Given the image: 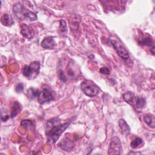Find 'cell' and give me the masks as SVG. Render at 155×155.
<instances>
[{
  "label": "cell",
  "instance_id": "cell-11",
  "mask_svg": "<svg viewBox=\"0 0 155 155\" xmlns=\"http://www.w3.org/2000/svg\"><path fill=\"white\" fill-rule=\"evenodd\" d=\"M56 45L55 41L52 36H48L44 38L41 42V47L45 49H53Z\"/></svg>",
  "mask_w": 155,
  "mask_h": 155
},
{
  "label": "cell",
  "instance_id": "cell-22",
  "mask_svg": "<svg viewBox=\"0 0 155 155\" xmlns=\"http://www.w3.org/2000/svg\"><path fill=\"white\" fill-rule=\"evenodd\" d=\"M21 125L25 127H29L33 125V122L30 120L26 119V120H22V122H21Z\"/></svg>",
  "mask_w": 155,
  "mask_h": 155
},
{
  "label": "cell",
  "instance_id": "cell-2",
  "mask_svg": "<svg viewBox=\"0 0 155 155\" xmlns=\"http://www.w3.org/2000/svg\"><path fill=\"white\" fill-rule=\"evenodd\" d=\"M13 12L16 18L21 20L33 21H36L38 18L36 13L28 10L20 2H16L13 4Z\"/></svg>",
  "mask_w": 155,
  "mask_h": 155
},
{
  "label": "cell",
  "instance_id": "cell-14",
  "mask_svg": "<svg viewBox=\"0 0 155 155\" xmlns=\"http://www.w3.org/2000/svg\"><path fill=\"white\" fill-rule=\"evenodd\" d=\"M1 22L3 25L9 27L14 24L13 18L8 14H4L1 18Z\"/></svg>",
  "mask_w": 155,
  "mask_h": 155
},
{
  "label": "cell",
  "instance_id": "cell-7",
  "mask_svg": "<svg viewBox=\"0 0 155 155\" xmlns=\"http://www.w3.org/2000/svg\"><path fill=\"white\" fill-rule=\"evenodd\" d=\"M122 153V144L120 139L117 136H114L111 138L109 147L108 154H120Z\"/></svg>",
  "mask_w": 155,
  "mask_h": 155
},
{
  "label": "cell",
  "instance_id": "cell-17",
  "mask_svg": "<svg viewBox=\"0 0 155 155\" xmlns=\"http://www.w3.org/2000/svg\"><path fill=\"white\" fill-rule=\"evenodd\" d=\"M146 105V101L143 97H136L134 107L140 110L143 108Z\"/></svg>",
  "mask_w": 155,
  "mask_h": 155
},
{
  "label": "cell",
  "instance_id": "cell-9",
  "mask_svg": "<svg viewBox=\"0 0 155 155\" xmlns=\"http://www.w3.org/2000/svg\"><path fill=\"white\" fill-rule=\"evenodd\" d=\"M21 33L24 38L28 39H31L35 35L33 28L25 24H22L21 25Z\"/></svg>",
  "mask_w": 155,
  "mask_h": 155
},
{
  "label": "cell",
  "instance_id": "cell-19",
  "mask_svg": "<svg viewBox=\"0 0 155 155\" xmlns=\"http://www.w3.org/2000/svg\"><path fill=\"white\" fill-rule=\"evenodd\" d=\"M39 93V90L38 89L31 87L27 90V95L29 99H33L38 97Z\"/></svg>",
  "mask_w": 155,
  "mask_h": 155
},
{
  "label": "cell",
  "instance_id": "cell-5",
  "mask_svg": "<svg viewBox=\"0 0 155 155\" xmlns=\"http://www.w3.org/2000/svg\"><path fill=\"white\" fill-rule=\"evenodd\" d=\"M109 41L120 58L124 60H127L129 58V54L127 50L119 39L111 37V38H109Z\"/></svg>",
  "mask_w": 155,
  "mask_h": 155
},
{
  "label": "cell",
  "instance_id": "cell-10",
  "mask_svg": "<svg viewBox=\"0 0 155 155\" xmlns=\"http://www.w3.org/2000/svg\"><path fill=\"white\" fill-rule=\"evenodd\" d=\"M74 142L73 140L68 137H64L62 139L59 143L60 147L67 151H70L72 150L74 147Z\"/></svg>",
  "mask_w": 155,
  "mask_h": 155
},
{
  "label": "cell",
  "instance_id": "cell-3",
  "mask_svg": "<svg viewBox=\"0 0 155 155\" xmlns=\"http://www.w3.org/2000/svg\"><path fill=\"white\" fill-rule=\"evenodd\" d=\"M40 63L39 61H33L29 65H25L22 69V73L28 79H35L39 73Z\"/></svg>",
  "mask_w": 155,
  "mask_h": 155
},
{
  "label": "cell",
  "instance_id": "cell-6",
  "mask_svg": "<svg viewBox=\"0 0 155 155\" xmlns=\"http://www.w3.org/2000/svg\"><path fill=\"white\" fill-rule=\"evenodd\" d=\"M38 101L39 104H43L44 103L52 101L54 98L52 90L47 85H44L42 90L39 91L38 96Z\"/></svg>",
  "mask_w": 155,
  "mask_h": 155
},
{
  "label": "cell",
  "instance_id": "cell-24",
  "mask_svg": "<svg viewBox=\"0 0 155 155\" xmlns=\"http://www.w3.org/2000/svg\"><path fill=\"white\" fill-rule=\"evenodd\" d=\"M23 89H24V85L22 83L18 84L15 88V90L17 93H21V91H22Z\"/></svg>",
  "mask_w": 155,
  "mask_h": 155
},
{
  "label": "cell",
  "instance_id": "cell-20",
  "mask_svg": "<svg viewBox=\"0 0 155 155\" xmlns=\"http://www.w3.org/2000/svg\"><path fill=\"white\" fill-rule=\"evenodd\" d=\"M71 65V63L68 64L67 68V73L69 77H70L71 78H73L76 77V72L75 71L74 69L72 68V67Z\"/></svg>",
  "mask_w": 155,
  "mask_h": 155
},
{
  "label": "cell",
  "instance_id": "cell-16",
  "mask_svg": "<svg viewBox=\"0 0 155 155\" xmlns=\"http://www.w3.org/2000/svg\"><path fill=\"white\" fill-rule=\"evenodd\" d=\"M144 144L143 140L142 138L140 137H136L135 139H134L130 143V147L134 149V148H139L140 147H142Z\"/></svg>",
  "mask_w": 155,
  "mask_h": 155
},
{
  "label": "cell",
  "instance_id": "cell-4",
  "mask_svg": "<svg viewBox=\"0 0 155 155\" xmlns=\"http://www.w3.org/2000/svg\"><path fill=\"white\" fill-rule=\"evenodd\" d=\"M81 87L84 93L89 97L97 96L100 91L99 87L93 81L85 80L81 84Z\"/></svg>",
  "mask_w": 155,
  "mask_h": 155
},
{
  "label": "cell",
  "instance_id": "cell-1",
  "mask_svg": "<svg viewBox=\"0 0 155 155\" xmlns=\"http://www.w3.org/2000/svg\"><path fill=\"white\" fill-rule=\"evenodd\" d=\"M71 122V120H68L61 123V120L56 117L48 120L45 126V134L48 142L55 143L60 136L70 125Z\"/></svg>",
  "mask_w": 155,
  "mask_h": 155
},
{
  "label": "cell",
  "instance_id": "cell-18",
  "mask_svg": "<svg viewBox=\"0 0 155 155\" xmlns=\"http://www.w3.org/2000/svg\"><path fill=\"white\" fill-rule=\"evenodd\" d=\"M21 107L20 104L17 102L15 101L13 102L12 106V113H11V116L12 118L15 117L21 111Z\"/></svg>",
  "mask_w": 155,
  "mask_h": 155
},
{
  "label": "cell",
  "instance_id": "cell-25",
  "mask_svg": "<svg viewBox=\"0 0 155 155\" xmlns=\"http://www.w3.org/2000/svg\"><path fill=\"white\" fill-rule=\"evenodd\" d=\"M99 72L101 73L104 74H110V70L106 67H101L99 70Z\"/></svg>",
  "mask_w": 155,
  "mask_h": 155
},
{
  "label": "cell",
  "instance_id": "cell-8",
  "mask_svg": "<svg viewBox=\"0 0 155 155\" xmlns=\"http://www.w3.org/2000/svg\"><path fill=\"white\" fill-rule=\"evenodd\" d=\"M139 44L142 46H147L150 48L152 54H154V41L152 37L148 33L143 34L139 39Z\"/></svg>",
  "mask_w": 155,
  "mask_h": 155
},
{
  "label": "cell",
  "instance_id": "cell-15",
  "mask_svg": "<svg viewBox=\"0 0 155 155\" xmlns=\"http://www.w3.org/2000/svg\"><path fill=\"white\" fill-rule=\"evenodd\" d=\"M143 120L145 122L152 128H154L155 127V118L154 115L151 113L145 114L143 116Z\"/></svg>",
  "mask_w": 155,
  "mask_h": 155
},
{
  "label": "cell",
  "instance_id": "cell-23",
  "mask_svg": "<svg viewBox=\"0 0 155 155\" xmlns=\"http://www.w3.org/2000/svg\"><path fill=\"white\" fill-rule=\"evenodd\" d=\"M59 78L62 81H64V82L66 81L67 79V78L66 77L65 74H64V71L62 70H60L59 71Z\"/></svg>",
  "mask_w": 155,
  "mask_h": 155
},
{
  "label": "cell",
  "instance_id": "cell-13",
  "mask_svg": "<svg viewBox=\"0 0 155 155\" xmlns=\"http://www.w3.org/2000/svg\"><path fill=\"white\" fill-rule=\"evenodd\" d=\"M118 124L122 133L125 135H128L130 133L131 128L126 121L123 119H120L118 121Z\"/></svg>",
  "mask_w": 155,
  "mask_h": 155
},
{
  "label": "cell",
  "instance_id": "cell-12",
  "mask_svg": "<svg viewBox=\"0 0 155 155\" xmlns=\"http://www.w3.org/2000/svg\"><path fill=\"white\" fill-rule=\"evenodd\" d=\"M122 97L125 102H126L129 105L134 107L136 96L132 92H131V91L125 92V93L123 94Z\"/></svg>",
  "mask_w": 155,
  "mask_h": 155
},
{
  "label": "cell",
  "instance_id": "cell-21",
  "mask_svg": "<svg viewBox=\"0 0 155 155\" xmlns=\"http://www.w3.org/2000/svg\"><path fill=\"white\" fill-rule=\"evenodd\" d=\"M60 30L62 32V33L64 34L66 33L67 31V24L66 22L64 20H61L60 21Z\"/></svg>",
  "mask_w": 155,
  "mask_h": 155
}]
</instances>
